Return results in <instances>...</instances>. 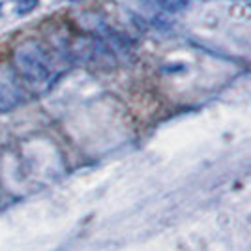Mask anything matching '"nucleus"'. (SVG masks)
<instances>
[{
	"label": "nucleus",
	"instance_id": "nucleus-1",
	"mask_svg": "<svg viewBox=\"0 0 251 251\" xmlns=\"http://www.w3.org/2000/svg\"><path fill=\"white\" fill-rule=\"evenodd\" d=\"M15 64L19 74L32 84H40L49 77L47 54L38 43H23L15 51Z\"/></svg>",
	"mask_w": 251,
	"mask_h": 251
},
{
	"label": "nucleus",
	"instance_id": "nucleus-2",
	"mask_svg": "<svg viewBox=\"0 0 251 251\" xmlns=\"http://www.w3.org/2000/svg\"><path fill=\"white\" fill-rule=\"evenodd\" d=\"M23 101L21 84L10 68L0 70V113H8Z\"/></svg>",
	"mask_w": 251,
	"mask_h": 251
},
{
	"label": "nucleus",
	"instance_id": "nucleus-3",
	"mask_svg": "<svg viewBox=\"0 0 251 251\" xmlns=\"http://www.w3.org/2000/svg\"><path fill=\"white\" fill-rule=\"evenodd\" d=\"M15 2L19 6V13H26V11L32 10L38 4V0H15Z\"/></svg>",
	"mask_w": 251,
	"mask_h": 251
},
{
	"label": "nucleus",
	"instance_id": "nucleus-4",
	"mask_svg": "<svg viewBox=\"0 0 251 251\" xmlns=\"http://www.w3.org/2000/svg\"><path fill=\"white\" fill-rule=\"evenodd\" d=\"M0 10H2V4H0Z\"/></svg>",
	"mask_w": 251,
	"mask_h": 251
}]
</instances>
